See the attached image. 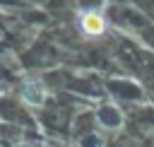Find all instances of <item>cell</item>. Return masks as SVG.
Returning a JSON list of instances; mask_svg holds the SVG:
<instances>
[{"mask_svg": "<svg viewBox=\"0 0 154 147\" xmlns=\"http://www.w3.org/2000/svg\"><path fill=\"white\" fill-rule=\"evenodd\" d=\"M79 27H82L84 34H89V36H99V34L103 31L106 22H103V17H101L99 12H87V14L79 19Z\"/></svg>", "mask_w": 154, "mask_h": 147, "instance_id": "1", "label": "cell"}, {"mask_svg": "<svg viewBox=\"0 0 154 147\" xmlns=\"http://www.w3.org/2000/svg\"><path fill=\"white\" fill-rule=\"evenodd\" d=\"M22 96H24V101H26V104H31V106H41V104H43V99H46L43 84H41L38 80L26 82V84H24V89H22Z\"/></svg>", "mask_w": 154, "mask_h": 147, "instance_id": "2", "label": "cell"}]
</instances>
